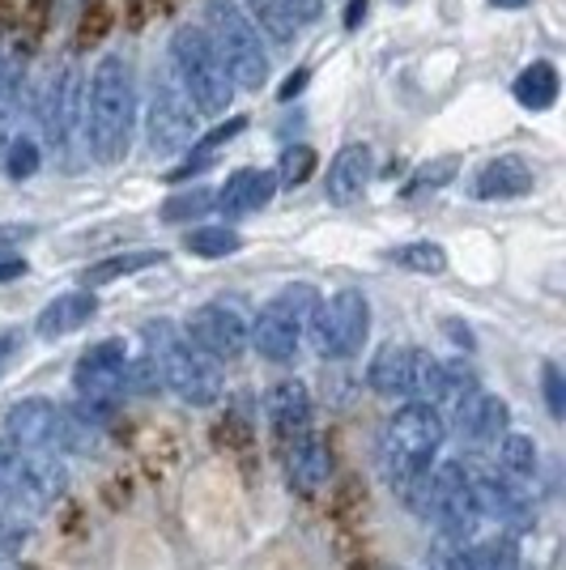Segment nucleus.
<instances>
[{"label":"nucleus","mask_w":566,"mask_h":570,"mask_svg":"<svg viewBox=\"0 0 566 570\" xmlns=\"http://www.w3.org/2000/svg\"><path fill=\"white\" fill-rule=\"evenodd\" d=\"M448 439V413L430 401H404L379 434V469L397 499L413 511L426 490L430 464Z\"/></svg>","instance_id":"f257e3e1"},{"label":"nucleus","mask_w":566,"mask_h":570,"mask_svg":"<svg viewBox=\"0 0 566 570\" xmlns=\"http://www.w3.org/2000/svg\"><path fill=\"white\" fill-rule=\"evenodd\" d=\"M81 137L86 149L95 154V163L116 167L128 158L133 137H137V77L133 65L111 51L103 56L86 81L81 95Z\"/></svg>","instance_id":"f03ea898"},{"label":"nucleus","mask_w":566,"mask_h":570,"mask_svg":"<svg viewBox=\"0 0 566 570\" xmlns=\"http://www.w3.org/2000/svg\"><path fill=\"white\" fill-rule=\"evenodd\" d=\"M145 341H149V357L158 366L163 387H170L184 404H213L222 396V371L205 350H196L184 328H175L170 320H154L145 324Z\"/></svg>","instance_id":"7ed1b4c3"},{"label":"nucleus","mask_w":566,"mask_h":570,"mask_svg":"<svg viewBox=\"0 0 566 570\" xmlns=\"http://www.w3.org/2000/svg\"><path fill=\"white\" fill-rule=\"evenodd\" d=\"M4 434L9 443H22L48 455H95L98 430L86 426L72 409L43 396H26V401L4 409Z\"/></svg>","instance_id":"20e7f679"},{"label":"nucleus","mask_w":566,"mask_h":570,"mask_svg":"<svg viewBox=\"0 0 566 570\" xmlns=\"http://www.w3.org/2000/svg\"><path fill=\"white\" fill-rule=\"evenodd\" d=\"M205 35L222 56V65L231 72V81L243 90H260L269 81V51L260 39V26L243 13L238 0H209L205 4Z\"/></svg>","instance_id":"39448f33"},{"label":"nucleus","mask_w":566,"mask_h":570,"mask_svg":"<svg viewBox=\"0 0 566 570\" xmlns=\"http://www.w3.org/2000/svg\"><path fill=\"white\" fill-rule=\"evenodd\" d=\"M170 60H175V72L188 90L192 107L201 116H222L235 98V81L222 65V56L213 48V39L196 26H179L175 39H170Z\"/></svg>","instance_id":"423d86ee"},{"label":"nucleus","mask_w":566,"mask_h":570,"mask_svg":"<svg viewBox=\"0 0 566 570\" xmlns=\"http://www.w3.org/2000/svg\"><path fill=\"white\" fill-rule=\"evenodd\" d=\"M413 511H418L426 523H435L439 537L472 541L477 528H481V507H477V494H472V473L460 464V460L430 464L426 490Z\"/></svg>","instance_id":"0eeeda50"},{"label":"nucleus","mask_w":566,"mask_h":570,"mask_svg":"<svg viewBox=\"0 0 566 570\" xmlns=\"http://www.w3.org/2000/svg\"><path fill=\"white\" fill-rule=\"evenodd\" d=\"M69 473L65 464L48 452H35L22 443H0V499L18 511H48L65 499Z\"/></svg>","instance_id":"6e6552de"},{"label":"nucleus","mask_w":566,"mask_h":570,"mask_svg":"<svg viewBox=\"0 0 566 570\" xmlns=\"http://www.w3.org/2000/svg\"><path fill=\"white\" fill-rule=\"evenodd\" d=\"M72 387H77V404H69V409L86 426L103 430V422L116 413V404L128 392V350H124V341H98L95 350H86L81 362L72 366Z\"/></svg>","instance_id":"1a4fd4ad"},{"label":"nucleus","mask_w":566,"mask_h":570,"mask_svg":"<svg viewBox=\"0 0 566 570\" xmlns=\"http://www.w3.org/2000/svg\"><path fill=\"white\" fill-rule=\"evenodd\" d=\"M320 307V294L308 282L285 285L277 298H269L252 320V350L264 362H294L311 328V315Z\"/></svg>","instance_id":"9d476101"},{"label":"nucleus","mask_w":566,"mask_h":570,"mask_svg":"<svg viewBox=\"0 0 566 570\" xmlns=\"http://www.w3.org/2000/svg\"><path fill=\"white\" fill-rule=\"evenodd\" d=\"M145 137L158 158L184 154L201 137V111L192 107L188 90L175 69H158L149 81V111H145Z\"/></svg>","instance_id":"9b49d317"},{"label":"nucleus","mask_w":566,"mask_h":570,"mask_svg":"<svg viewBox=\"0 0 566 570\" xmlns=\"http://www.w3.org/2000/svg\"><path fill=\"white\" fill-rule=\"evenodd\" d=\"M367 383L383 401H439V362L422 354L418 345H383L371 366Z\"/></svg>","instance_id":"f8f14e48"},{"label":"nucleus","mask_w":566,"mask_h":570,"mask_svg":"<svg viewBox=\"0 0 566 570\" xmlns=\"http://www.w3.org/2000/svg\"><path fill=\"white\" fill-rule=\"evenodd\" d=\"M311 341H315V354L329 357V362H345L367 345L371 333V303L362 289H336L329 303H320L311 315Z\"/></svg>","instance_id":"ddd939ff"},{"label":"nucleus","mask_w":566,"mask_h":570,"mask_svg":"<svg viewBox=\"0 0 566 570\" xmlns=\"http://www.w3.org/2000/svg\"><path fill=\"white\" fill-rule=\"evenodd\" d=\"M188 341L205 350L213 362H235L252 345V320L235 303H205L188 315Z\"/></svg>","instance_id":"4468645a"},{"label":"nucleus","mask_w":566,"mask_h":570,"mask_svg":"<svg viewBox=\"0 0 566 570\" xmlns=\"http://www.w3.org/2000/svg\"><path fill=\"white\" fill-rule=\"evenodd\" d=\"M81 95H86V77H81L77 65H60L51 72L39 119H43V137H48L56 154H69L72 137L81 132Z\"/></svg>","instance_id":"2eb2a0df"},{"label":"nucleus","mask_w":566,"mask_h":570,"mask_svg":"<svg viewBox=\"0 0 566 570\" xmlns=\"http://www.w3.org/2000/svg\"><path fill=\"white\" fill-rule=\"evenodd\" d=\"M472 494H477V507H481V520L507 523L511 532H524L528 520H533L528 490L511 476H502L498 469L495 473H472Z\"/></svg>","instance_id":"dca6fc26"},{"label":"nucleus","mask_w":566,"mask_h":570,"mask_svg":"<svg viewBox=\"0 0 566 570\" xmlns=\"http://www.w3.org/2000/svg\"><path fill=\"white\" fill-rule=\"evenodd\" d=\"M451 422H456V434L460 443H472V448H495L498 439L507 434V422H511V409L507 401H498L490 392H472L469 401H460L451 409Z\"/></svg>","instance_id":"f3484780"},{"label":"nucleus","mask_w":566,"mask_h":570,"mask_svg":"<svg viewBox=\"0 0 566 570\" xmlns=\"http://www.w3.org/2000/svg\"><path fill=\"white\" fill-rule=\"evenodd\" d=\"M264 409H269V422H273V434H277V443H294V439H303L311 426V392L303 380H282L269 387V396H264Z\"/></svg>","instance_id":"a211bd4d"},{"label":"nucleus","mask_w":566,"mask_h":570,"mask_svg":"<svg viewBox=\"0 0 566 570\" xmlns=\"http://www.w3.org/2000/svg\"><path fill=\"white\" fill-rule=\"evenodd\" d=\"M371 175H375V154H371V145H358V141L345 145V149H336V158L329 163L324 196H329L332 205H354V200H362Z\"/></svg>","instance_id":"6ab92c4d"},{"label":"nucleus","mask_w":566,"mask_h":570,"mask_svg":"<svg viewBox=\"0 0 566 570\" xmlns=\"http://www.w3.org/2000/svg\"><path fill=\"white\" fill-rule=\"evenodd\" d=\"M285 481H290V490H299V494H315L332 473V452L329 443L308 430L303 439H294V443H285Z\"/></svg>","instance_id":"aec40b11"},{"label":"nucleus","mask_w":566,"mask_h":570,"mask_svg":"<svg viewBox=\"0 0 566 570\" xmlns=\"http://www.w3.org/2000/svg\"><path fill=\"white\" fill-rule=\"evenodd\" d=\"M277 196V175L273 170H256V167H243L235 170L222 188H217V209L226 217H243V214H256L264 209L269 200Z\"/></svg>","instance_id":"412c9836"},{"label":"nucleus","mask_w":566,"mask_h":570,"mask_svg":"<svg viewBox=\"0 0 566 570\" xmlns=\"http://www.w3.org/2000/svg\"><path fill=\"white\" fill-rule=\"evenodd\" d=\"M95 315H98L95 289H72V294H60V298H51L48 307L39 311V320H35V333L43 336V341H60V336L77 333V328H86Z\"/></svg>","instance_id":"4be33fe9"},{"label":"nucleus","mask_w":566,"mask_h":570,"mask_svg":"<svg viewBox=\"0 0 566 570\" xmlns=\"http://www.w3.org/2000/svg\"><path fill=\"white\" fill-rule=\"evenodd\" d=\"M528 191H533V167L516 154H502L495 163H486L472 179L477 200H511V196H528Z\"/></svg>","instance_id":"5701e85b"},{"label":"nucleus","mask_w":566,"mask_h":570,"mask_svg":"<svg viewBox=\"0 0 566 570\" xmlns=\"http://www.w3.org/2000/svg\"><path fill=\"white\" fill-rule=\"evenodd\" d=\"M516 102L519 107H528V111H549L554 102H558V90H563V81H558V69L549 65V60H533L528 69L516 77Z\"/></svg>","instance_id":"b1692460"},{"label":"nucleus","mask_w":566,"mask_h":570,"mask_svg":"<svg viewBox=\"0 0 566 570\" xmlns=\"http://www.w3.org/2000/svg\"><path fill=\"white\" fill-rule=\"evenodd\" d=\"M495 460H498V473L528 485L537 476V443L528 434H502L495 443Z\"/></svg>","instance_id":"393cba45"},{"label":"nucleus","mask_w":566,"mask_h":570,"mask_svg":"<svg viewBox=\"0 0 566 570\" xmlns=\"http://www.w3.org/2000/svg\"><path fill=\"white\" fill-rule=\"evenodd\" d=\"M154 264H163V252H124V256H107V261H98L86 268L81 285L95 289V285L119 282V277H133V273H142V268H154Z\"/></svg>","instance_id":"a878e982"},{"label":"nucleus","mask_w":566,"mask_h":570,"mask_svg":"<svg viewBox=\"0 0 566 570\" xmlns=\"http://www.w3.org/2000/svg\"><path fill=\"white\" fill-rule=\"evenodd\" d=\"M184 247L201 261H222V256H235L243 247V235L231 230V226H196V230H188Z\"/></svg>","instance_id":"bb28decb"},{"label":"nucleus","mask_w":566,"mask_h":570,"mask_svg":"<svg viewBox=\"0 0 566 570\" xmlns=\"http://www.w3.org/2000/svg\"><path fill=\"white\" fill-rule=\"evenodd\" d=\"M388 261L409 268V273H422V277H439L443 268H448V252L439 247V243H404V247H392L388 252Z\"/></svg>","instance_id":"cd10ccee"},{"label":"nucleus","mask_w":566,"mask_h":570,"mask_svg":"<svg viewBox=\"0 0 566 570\" xmlns=\"http://www.w3.org/2000/svg\"><path fill=\"white\" fill-rule=\"evenodd\" d=\"M247 9H252V18L264 35H273L277 43H290L294 35H299V22H294V13H290V0H247Z\"/></svg>","instance_id":"c85d7f7f"},{"label":"nucleus","mask_w":566,"mask_h":570,"mask_svg":"<svg viewBox=\"0 0 566 570\" xmlns=\"http://www.w3.org/2000/svg\"><path fill=\"white\" fill-rule=\"evenodd\" d=\"M18 98H22V65L4 56V72H0V158H4V145H9V137H13Z\"/></svg>","instance_id":"c756f323"},{"label":"nucleus","mask_w":566,"mask_h":570,"mask_svg":"<svg viewBox=\"0 0 566 570\" xmlns=\"http://www.w3.org/2000/svg\"><path fill=\"white\" fill-rule=\"evenodd\" d=\"M315 163H320V158H315L311 145H290V149H282V163L273 170V175H277V188H290V191L303 188L311 175H315Z\"/></svg>","instance_id":"7c9ffc66"},{"label":"nucleus","mask_w":566,"mask_h":570,"mask_svg":"<svg viewBox=\"0 0 566 570\" xmlns=\"http://www.w3.org/2000/svg\"><path fill=\"white\" fill-rule=\"evenodd\" d=\"M472 562H477V570H519V549L507 532H498L490 541L472 546Z\"/></svg>","instance_id":"2f4dec72"},{"label":"nucleus","mask_w":566,"mask_h":570,"mask_svg":"<svg viewBox=\"0 0 566 570\" xmlns=\"http://www.w3.org/2000/svg\"><path fill=\"white\" fill-rule=\"evenodd\" d=\"M456 170H460V158H435V163H422V167L413 170V179H409L404 196H422V191L448 188L451 179H456Z\"/></svg>","instance_id":"473e14b6"},{"label":"nucleus","mask_w":566,"mask_h":570,"mask_svg":"<svg viewBox=\"0 0 566 570\" xmlns=\"http://www.w3.org/2000/svg\"><path fill=\"white\" fill-rule=\"evenodd\" d=\"M0 163L9 170V179H30L39 170V163H43V154H39V145L30 141V137H9Z\"/></svg>","instance_id":"72a5a7b5"},{"label":"nucleus","mask_w":566,"mask_h":570,"mask_svg":"<svg viewBox=\"0 0 566 570\" xmlns=\"http://www.w3.org/2000/svg\"><path fill=\"white\" fill-rule=\"evenodd\" d=\"M430 570H477V562H472V546L469 541L439 537V541L430 546Z\"/></svg>","instance_id":"f704fd0d"},{"label":"nucleus","mask_w":566,"mask_h":570,"mask_svg":"<svg viewBox=\"0 0 566 570\" xmlns=\"http://www.w3.org/2000/svg\"><path fill=\"white\" fill-rule=\"evenodd\" d=\"M213 209V191L209 188H192V191H179V196H170L163 205V222H188V217H201Z\"/></svg>","instance_id":"c9c22d12"},{"label":"nucleus","mask_w":566,"mask_h":570,"mask_svg":"<svg viewBox=\"0 0 566 570\" xmlns=\"http://www.w3.org/2000/svg\"><path fill=\"white\" fill-rule=\"evenodd\" d=\"M541 383H545V404H549V417H566V380L554 362L541 366Z\"/></svg>","instance_id":"e433bc0d"},{"label":"nucleus","mask_w":566,"mask_h":570,"mask_svg":"<svg viewBox=\"0 0 566 570\" xmlns=\"http://www.w3.org/2000/svg\"><path fill=\"white\" fill-rule=\"evenodd\" d=\"M30 235H35V226H18V222H4V226H0V256H4V252H13V247H18V243H26Z\"/></svg>","instance_id":"4c0bfd02"},{"label":"nucleus","mask_w":566,"mask_h":570,"mask_svg":"<svg viewBox=\"0 0 566 570\" xmlns=\"http://www.w3.org/2000/svg\"><path fill=\"white\" fill-rule=\"evenodd\" d=\"M320 9H324V0H290V13H294V22L308 26L320 18Z\"/></svg>","instance_id":"58836bf2"},{"label":"nucleus","mask_w":566,"mask_h":570,"mask_svg":"<svg viewBox=\"0 0 566 570\" xmlns=\"http://www.w3.org/2000/svg\"><path fill=\"white\" fill-rule=\"evenodd\" d=\"M18 277H26V261H22V256H0V285L18 282Z\"/></svg>","instance_id":"ea45409f"},{"label":"nucleus","mask_w":566,"mask_h":570,"mask_svg":"<svg viewBox=\"0 0 566 570\" xmlns=\"http://www.w3.org/2000/svg\"><path fill=\"white\" fill-rule=\"evenodd\" d=\"M18 345H22V341H18V333L0 336V375L9 371V362H13V354H18Z\"/></svg>","instance_id":"a19ab883"},{"label":"nucleus","mask_w":566,"mask_h":570,"mask_svg":"<svg viewBox=\"0 0 566 570\" xmlns=\"http://www.w3.org/2000/svg\"><path fill=\"white\" fill-rule=\"evenodd\" d=\"M367 9H371V4H367V0H350V9H345V26H350V30H354V26H362V22H367Z\"/></svg>","instance_id":"79ce46f5"},{"label":"nucleus","mask_w":566,"mask_h":570,"mask_svg":"<svg viewBox=\"0 0 566 570\" xmlns=\"http://www.w3.org/2000/svg\"><path fill=\"white\" fill-rule=\"evenodd\" d=\"M303 86H308V72H299V77H290V81H285V86H282V102H290V98L299 95Z\"/></svg>","instance_id":"37998d69"},{"label":"nucleus","mask_w":566,"mask_h":570,"mask_svg":"<svg viewBox=\"0 0 566 570\" xmlns=\"http://www.w3.org/2000/svg\"><path fill=\"white\" fill-rule=\"evenodd\" d=\"M490 4H495V9H524L528 0H490Z\"/></svg>","instance_id":"c03bdc74"},{"label":"nucleus","mask_w":566,"mask_h":570,"mask_svg":"<svg viewBox=\"0 0 566 570\" xmlns=\"http://www.w3.org/2000/svg\"><path fill=\"white\" fill-rule=\"evenodd\" d=\"M0 72H4V51H0Z\"/></svg>","instance_id":"a18cd8bd"},{"label":"nucleus","mask_w":566,"mask_h":570,"mask_svg":"<svg viewBox=\"0 0 566 570\" xmlns=\"http://www.w3.org/2000/svg\"><path fill=\"white\" fill-rule=\"evenodd\" d=\"M0 553H4V549H0Z\"/></svg>","instance_id":"49530a36"}]
</instances>
